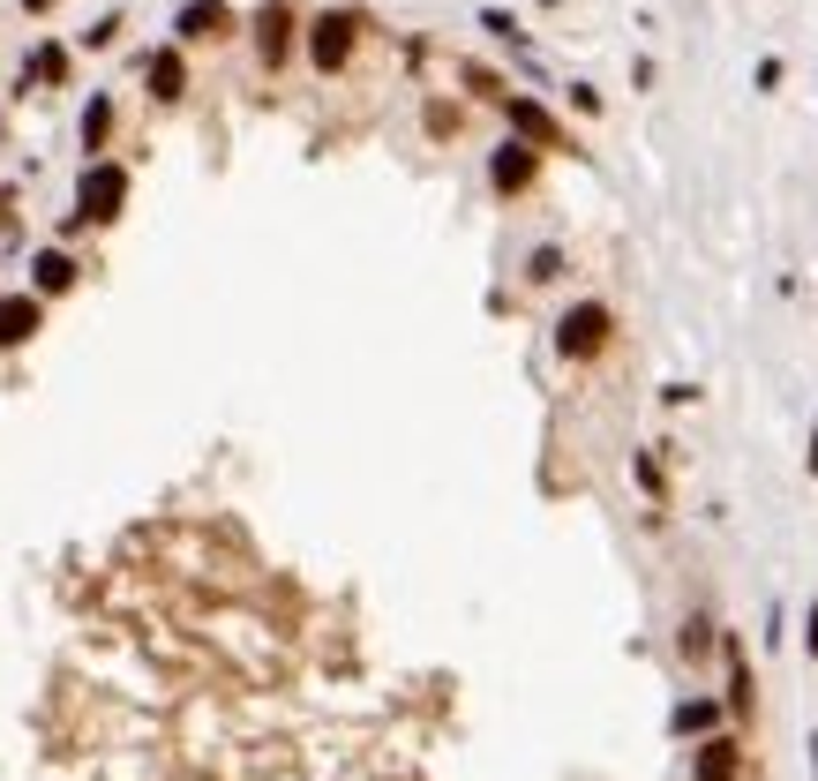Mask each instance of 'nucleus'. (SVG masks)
Returning a JSON list of instances; mask_svg holds the SVG:
<instances>
[{
    "label": "nucleus",
    "mask_w": 818,
    "mask_h": 781,
    "mask_svg": "<svg viewBox=\"0 0 818 781\" xmlns=\"http://www.w3.org/2000/svg\"><path fill=\"white\" fill-rule=\"evenodd\" d=\"M286 45H294V15L263 8V15H256V53H263V68H278V61H286Z\"/></svg>",
    "instance_id": "6"
},
{
    "label": "nucleus",
    "mask_w": 818,
    "mask_h": 781,
    "mask_svg": "<svg viewBox=\"0 0 818 781\" xmlns=\"http://www.w3.org/2000/svg\"><path fill=\"white\" fill-rule=\"evenodd\" d=\"M488 180H496V188H526V180H533V151H526V143H504V151L488 158Z\"/></svg>",
    "instance_id": "8"
},
{
    "label": "nucleus",
    "mask_w": 818,
    "mask_h": 781,
    "mask_svg": "<svg viewBox=\"0 0 818 781\" xmlns=\"http://www.w3.org/2000/svg\"><path fill=\"white\" fill-rule=\"evenodd\" d=\"M225 31H233V8H218V0H196V8H180V45L225 38Z\"/></svg>",
    "instance_id": "4"
},
{
    "label": "nucleus",
    "mask_w": 818,
    "mask_h": 781,
    "mask_svg": "<svg viewBox=\"0 0 818 781\" xmlns=\"http://www.w3.org/2000/svg\"><path fill=\"white\" fill-rule=\"evenodd\" d=\"M23 8H31V15H45V8H53V0H23Z\"/></svg>",
    "instance_id": "15"
},
{
    "label": "nucleus",
    "mask_w": 818,
    "mask_h": 781,
    "mask_svg": "<svg viewBox=\"0 0 818 781\" xmlns=\"http://www.w3.org/2000/svg\"><path fill=\"white\" fill-rule=\"evenodd\" d=\"M504 113H511V129H526L533 143H549V151H563V143H571V135H563L556 121H549V113L533 106V98H504Z\"/></svg>",
    "instance_id": "5"
},
{
    "label": "nucleus",
    "mask_w": 818,
    "mask_h": 781,
    "mask_svg": "<svg viewBox=\"0 0 818 781\" xmlns=\"http://www.w3.org/2000/svg\"><path fill=\"white\" fill-rule=\"evenodd\" d=\"M121 204H129V166L98 158V166H84V180H76V218H68L60 233H76V226H106V218H121Z\"/></svg>",
    "instance_id": "1"
},
{
    "label": "nucleus",
    "mask_w": 818,
    "mask_h": 781,
    "mask_svg": "<svg viewBox=\"0 0 818 781\" xmlns=\"http://www.w3.org/2000/svg\"><path fill=\"white\" fill-rule=\"evenodd\" d=\"M811 653H818V608H811Z\"/></svg>",
    "instance_id": "16"
},
{
    "label": "nucleus",
    "mask_w": 818,
    "mask_h": 781,
    "mask_svg": "<svg viewBox=\"0 0 818 781\" xmlns=\"http://www.w3.org/2000/svg\"><path fill=\"white\" fill-rule=\"evenodd\" d=\"M353 38H361V15H353V8H339V15H316V23H308V61L331 76V68H345V61H353Z\"/></svg>",
    "instance_id": "2"
},
{
    "label": "nucleus",
    "mask_w": 818,
    "mask_h": 781,
    "mask_svg": "<svg viewBox=\"0 0 818 781\" xmlns=\"http://www.w3.org/2000/svg\"><path fill=\"white\" fill-rule=\"evenodd\" d=\"M556 346L571 353V361L601 353V346H608V308H601V301H578V308H571V316L556 323Z\"/></svg>",
    "instance_id": "3"
},
{
    "label": "nucleus",
    "mask_w": 818,
    "mask_h": 781,
    "mask_svg": "<svg viewBox=\"0 0 818 781\" xmlns=\"http://www.w3.org/2000/svg\"><path fill=\"white\" fill-rule=\"evenodd\" d=\"M811 759H818V737H811Z\"/></svg>",
    "instance_id": "17"
},
{
    "label": "nucleus",
    "mask_w": 818,
    "mask_h": 781,
    "mask_svg": "<svg viewBox=\"0 0 818 781\" xmlns=\"http://www.w3.org/2000/svg\"><path fill=\"white\" fill-rule=\"evenodd\" d=\"M0 226H15V188H0Z\"/></svg>",
    "instance_id": "14"
},
{
    "label": "nucleus",
    "mask_w": 818,
    "mask_h": 781,
    "mask_svg": "<svg viewBox=\"0 0 818 781\" xmlns=\"http://www.w3.org/2000/svg\"><path fill=\"white\" fill-rule=\"evenodd\" d=\"M706 722H714V706H706V698H690L684 714H676V729H706Z\"/></svg>",
    "instance_id": "13"
},
{
    "label": "nucleus",
    "mask_w": 818,
    "mask_h": 781,
    "mask_svg": "<svg viewBox=\"0 0 818 781\" xmlns=\"http://www.w3.org/2000/svg\"><path fill=\"white\" fill-rule=\"evenodd\" d=\"M143 84H151V98H166V106L180 98V90H188V68H180V53H173V45H166V53H151Z\"/></svg>",
    "instance_id": "7"
},
{
    "label": "nucleus",
    "mask_w": 818,
    "mask_h": 781,
    "mask_svg": "<svg viewBox=\"0 0 818 781\" xmlns=\"http://www.w3.org/2000/svg\"><path fill=\"white\" fill-rule=\"evenodd\" d=\"M31 271H38V294H68V286H76V256H68V249H45Z\"/></svg>",
    "instance_id": "9"
},
{
    "label": "nucleus",
    "mask_w": 818,
    "mask_h": 781,
    "mask_svg": "<svg viewBox=\"0 0 818 781\" xmlns=\"http://www.w3.org/2000/svg\"><path fill=\"white\" fill-rule=\"evenodd\" d=\"M106 135H113V98H90V113H84V151H106Z\"/></svg>",
    "instance_id": "10"
},
{
    "label": "nucleus",
    "mask_w": 818,
    "mask_h": 781,
    "mask_svg": "<svg viewBox=\"0 0 818 781\" xmlns=\"http://www.w3.org/2000/svg\"><path fill=\"white\" fill-rule=\"evenodd\" d=\"M698 781H736V744H706L698 751Z\"/></svg>",
    "instance_id": "11"
},
{
    "label": "nucleus",
    "mask_w": 818,
    "mask_h": 781,
    "mask_svg": "<svg viewBox=\"0 0 818 781\" xmlns=\"http://www.w3.org/2000/svg\"><path fill=\"white\" fill-rule=\"evenodd\" d=\"M60 68H68V53H60V45H38V61H31V76H60Z\"/></svg>",
    "instance_id": "12"
}]
</instances>
